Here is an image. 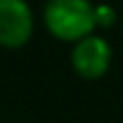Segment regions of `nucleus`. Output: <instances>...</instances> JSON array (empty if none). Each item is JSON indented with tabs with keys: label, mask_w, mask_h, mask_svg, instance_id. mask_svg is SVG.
<instances>
[{
	"label": "nucleus",
	"mask_w": 123,
	"mask_h": 123,
	"mask_svg": "<svg viewBox=\"0 0 123 123\" xmlns=\"http://www.w3.org/2000/svg\"><path fill=\"white\" fill-rule=\"evenodd\" d=\"M43 25L55 39L78 43L96 30V5L91 0H46Z\"/></svg>",
	"instance_id": "f257e3e1"
},
{
	"label": "nucleus",
	"mask_w": 123,
	"mask_h": 123,
	"mask_svg": "<svg viewBox=\"0 0 123 123\" xmlns=\"http://www.w3.org/2000/svg\"><path fill=\"white\" fill-rule=\"evenodd\" d=\"M34 16L25 0H0V46L23 48L32 39Z\"/></svg>",
	"instance_id": "f03ea898"
},
{
	"label": "nucleus",
	"mask_w": 123,
	"mask_h": 123,
	"mask_svg": "<svg viewBox=\"0 0 123 123\" xmlns=\"http://www.w3.org/2000/svg\"><path fill=\"white\" fill-rule=\"evenodd\" d=\"M71 66L84 80H98L112 66V48L103 37L89 34L73 43L71 50Z\"/></svg>",
	"instance_id": "7ed1b4c3"
},
{
	"label": "nucleus",
	"mask_w": 123,
	"mask_h": 123,
	"mask_svg": "<svg viewBox=\"0 0 123 123\" xmlns=\"http://www.w3.org/2000/svg\"><path fill=\"white\" fill-rule=\"evenodd\" d=\"M116 23V12L110 5H96V27H112Z\"/></svg>",
	"instance_id": "20e7f679"
}]
</instances>
